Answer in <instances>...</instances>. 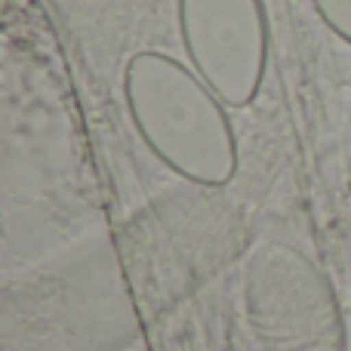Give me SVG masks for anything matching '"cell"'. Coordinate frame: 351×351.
Wrapping results in <instances>:
<instances>
[{
  "instance_id": "obj_1",
  "label": "cell",
  "mask_w": 351,
  "mask_h": 351,
  "mask_svg": "<svg viewBox=\"0 0 351 351\" xmlns=\"http://www.w3.org/2000/svg\"><path fill=\"white\" fill-rule=\"evenodd\" d=\"M123 105L142 145L179 179L225 188L237 176L241 148L228 105L170 53L139 49L123 65Z\"/></svg>"
},
{
  "instance_id": "obj_2",
  "label": "cell",
  "mask_w": 351,
  "mask_h": 351,
  "mask_svg": "<svg viewBox=\"0 0 351 351\" xmlns=\"http://www.w3.org/2000/svg\"><path fill=\"white\" fill-rule=\"evenodd\" d=\"M241 302L262 351H348L333 280L293 243L265 241L247 256Z\"/></svg>"
},
{
  "instance_id": "obj_3",
  "label": "cell",
  "mask_w": 351,
  "mask_h": 351,
  "mask_svg": "<svg viewBox=\"0 0 351 351\" xmlns=\"http://www.w3.org/2000/svg\"><path fill=\"white\" fill-rule=\"evenodd\" d=\"M176 25L188 65L228 108H250L268 74L265 0H176Z\"/></svg>"
},
{
  "instance_id": "obj_4",
  "label": "cell",
  "mask_w": 351,
  "mask_h": 351,
  "mask_svg": "<svg viewBox=\"0 0 351 351\" xmlns=\"http://www.w3.org/2000/svg\"><path fill=\"white\" fill-rule=\"evenodd\" d=\"M311 10L336 40L351 47V0H311Z\"/></svg>"
}]
</instances>
